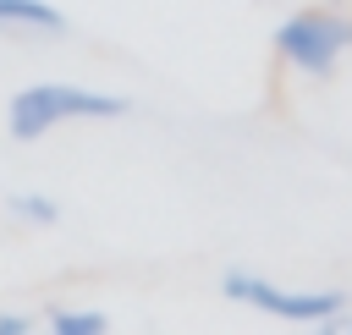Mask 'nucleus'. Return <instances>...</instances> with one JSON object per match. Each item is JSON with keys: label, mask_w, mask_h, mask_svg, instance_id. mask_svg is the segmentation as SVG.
<instances>
[{"label": "nucleus", "mask_w": 352, "mask_h": 335, "mask_svg": "<svg viewBox=\"0 0 352 335\" xmlns=\"http://www.w3.org/2000/svg\"><path fill=\"white\" fill-rule=\"evenodd\" d=\"M50 330L55 335H99V330H110V319L99 308H55L50 313Z\"/></svg>", "instance_id": "6"}, {"label": "nucleus", "mask_w": 352, "mask_h": 335, "mask_svg": "<svg viewBox=\"0 0 352 335\" xmlns=\"http://www.w3.org/2000/svg\"><path fill=\"white\" fill-rule=\"evenodd\" d=\"M346 49H352V16L330 5H302L275 27V55L308 77H330Z\"/></svg>", "instance_id": "2"}, {"label": "nucleus", "mask_w": 352, "mask_h": 335, "mask_svg": "<svg viewBox=\"0 0 352 335\" xmlns=\"http://www.w3.org/2000/svg\"><path fill=\"white\" fill-rule=\"evenodd\" d=\"M126 110L132 104L121 93H99V88H77V82H28L6 104V132H11V143H38L44 132H55L66 121H116Z\"/></svg>", "instance_id": "1"}, {"label": "nucleus", "mask_w": 352, "mask_h": 335, "mask_svg": "<svg viewBox=\"0 0 352 335\" xmlns=\"http://www.w3.org/2000/svg\"><path fill=\"white\" fill-rule=\"evenodd\" d=\"M6 209H11V220H22V225H60V203L50 198V192H11L6 198Z\"/></svg>", "instance_id": "5"}, {"label": "nucleus", "mask_w": 352, "mask_h": 335, "mask_svg": "<svg viewBox=\"0 0 352 335\" xmlns=\"http://www.w3.org/2000/svg\"><path fill=\"white\" fill-rule=\"evenodd\" d=\"M220 297L242 302V308H258L270 319H286V324H336L346 313V291L324 286V291H286L253 269H226L220 275Z\"/></svg>", "instance_id": "3"}, {"label": "nucleus", "mask_w": 352, "mask_h": 335, "mask_svg": "<svg viewBox=\"0 0 352 335\" xmlns=\"http://www.w3.org/2000/svg\"><path fill=\"white\" fill-rule=\"evenodd\" d=\"M72 22L60 5L50 0H0V33H44V38H60Z\"/></svg>", "instance_id": "4"}, {"label": "nucleus", "mask_w": 352, "mask_h": 335, "mask_svg": "<svg viewBox=\"0 0 352 335\" xmlns=\"http://www.w3.org/2000/svg\"><path fill=\"white\" fill-rule=\"evenodd\" d=\"M28 330H33L28 313H0V335H28Z\"/></svg>", "instance_id": "7"}]
</instances>
